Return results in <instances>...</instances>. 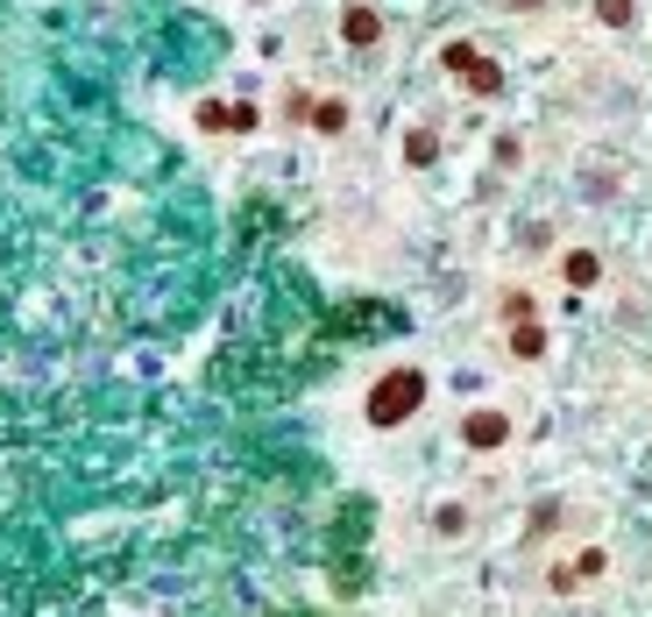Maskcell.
<instances>
[{
    "label": "cell",
    "instance_id": "6da1fadb",
    "mask_svg": "<svg viewBox=\"0 0 652 617\" xmlns=\"http://www.w3.org/2000/svg\"><path fill=\"white\" fill-rule=\"evenodd\" d=\"M426 369L419 363H390V369H376V384L362 390V426L369 433H398V426H412L419 412H426Z\"/></svg>",
    "mask_w": 652,
    "mask_h": 617
},
{
    "label": "cell",
    "instance_id": "7a4b0ae2",
    "mask_svg": "<svg viewBox=\"0 0 652 617\" xmlns=\"http://www.w3.org/2000/svg\"><path fill=\"white\" fill-rule=\"evenodd\" d=\"M454 433H461L468 455H504V447L518 441V419H511L504 404H476V412H461V426H454Z\"/></svg>",
    "mask_w": 652,
    "mask_h": 617
},
{
    "label": "cell",
    "instance_id": "3957f363",
    "mask_svg": "<svg viewBox=\"0 0 652 617\" xmlns=\"http://www.w3.org/2000/svg\"><path fill=\"white\" fill-rule=\"evenodd\" d=\"M341 43L347 50H384V14H376L369 0H347L341 8Z\"/></svg>",
    "mask_w": 652,
    "mask_h": 617
},
{
    "label": "cell",
    "instance_id": "277c9868",
    "mask_svg": "<svg viewBox=\"0 0 652 617\" xmlns=\"http://www.w3.org/2000/svg\"><path fill=\"white\" fill-rule=\"evenodd\" d=\"M553 270H560V284H568V292H596V284H603V255L588 249V242H568Z\"/></svg>",
    "mask_w": 652,
    "mask_h": 617
},
{
    "label": "cell",
    "instance_id": "5b68a950",
    "mask_svg": "<svg viewBox=\"0 0 652 617\" xmlns=\"http://www.w3.org/2000/svg\"><path fill=\"white\" fill-rule=\"evenodd\" d=\"M546 349H553L546 320H511L504 327V355H511V363H546Z\"/></svg>",
    "mask_w": 652,
    "mask_h": 617
},
{
    "label": "cell",
    "instance_id": "8992f818",
    "mask_svg": "<svg viewBox=\"0 0 652 617\" xmlns=\"http://www.w3.org/2000/svg\"><path fill=\"white\" fill-rule=\"evenodd\" d=\"M496 320H539V298L525 292V284H504V292H496Z\"/></svg>",
    "mask_w": 652,
    "mask_h": 617
},
{
    "label": "cell",
    "instance_id": "52a82bcc",
    "mask_svg": "<svg viewBox=\"0 0 652 617\" xmlns=\"http://www.w3.org/2000/svg\"><path fill=\"white\" fill-rule=\"evenodd\" d=\"M320 135H347V100L341 93H327V100H312V114H306Z\"/></svg>",
    "mask_w": 652,
    "mask_h": 617
},
{
    "label": "cell",
    "instance_id": "ba28073f",
    "mask_svg": "<svg viewBox=\"0 0 652 617\" xmlns=\"http://www.w3.org/2000/svg\"><path fill=\"white\" fill-rule=\"evenodd\" d=\"M404 163H412V171H433V163H439V135L412 128V135H404Z\"/></svg>",
    "mask_w": 652,
    "mask_h": 617
},
{
    "label": "cell",
    "instance_id": "9c48e42d",
    "mask_svg": "<svg viewBox=\"0 0 652 617\" xmlns=\"http://www.w3.org/2000/svg\"><path fill=\"white\" fill-rule=\"evenodd\" d=\"M468 525H476V511H468V504H439L433 511V533L439 539H468Z\"/></svg>",
    "mask_w": 652,
    "mask_h": 617
},
{
    "label": "cell",
    "instance_id": "30bf717a",
    "mask_svg": "<svg viewBox=\"0 0 652 617\" xmlns=\"http://www.w3.org/2000/svg\"><path fill=\"white\" fill-rule=\"evenodd\" d=\"M603 28H639V0H596Z\"/></svg>",
    "mask_w": 652,
    "mask_h": 617
},
{
    "label": "cell",
    "instance_id": "8fae6325",
    "mask_svg": "<svg viewBox=\"0 0 652 617\" xmlns=\"http://www.w3.org/2000/svg\"><path fill=\"white\" fill-rule=\"evenodd\" d=\"M574 575H582V582H603V575H610V547H582V553H574Z\"/></svg>",
    "mask_w": 652,
    "mask_h": 617
},
{
    "label": "cell",
    "instance_id": "7c38bea8",
    "mask_svg": "<svg viewBox=\"0 0 652 617\" xmlns=\"http://www.w3.org/2000/svg\"><path fill=\"white\" fill-rule=\"evenodd\" d=\"M546 590H553V596H574V590H582V575H574V561H553V568H546Z\"/></svg>",
    "mask_w": 652,
    "mask_h": 617
},
{
    "label": "cell",
    "instance_id": "4fadbf2b",
    "mask_svg": "<svg viewBox=\"0 0 652 617\" xmlns=\"http://www.w3.org/2000/svg\"><path fill=\"white\" fill-rule=\"evenodd\" d=\"M496 8H511V14H539L546 0H496Z\"/></svg>",
    "mask_w": 652,
    "mask_h": 617
}]
</instances>
